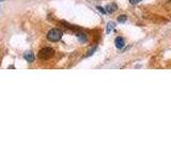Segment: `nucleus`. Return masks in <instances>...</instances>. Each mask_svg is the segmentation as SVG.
Segmentation results:
<instances>
[{"mask_svg": "<svg viewBox=\"0 0 171 160\" xmlns=\"http://www.w3.org/2000/svg\"><path fill=\"white\" fill-rule=\"evenodd\" d=\"M62 37V31L59 29H51L47 33V39L51 42H59Z\"/></svg>", "mask_w": 171, "mask_h": 160, "instance_id": "nucleus-1", "label": "nucleus"}, {"mask_svg": "<svg viewBox=\"0 0 171 160\" xmlns=\"http://www.w3.org/2000/svg\"><path fill=\"white\" fill-rule=\"evenodd\" d=\"M115 28V24L113 23H108L107 25V33H110V31Z\"/></svg>", "mask_w": 171, "mask_h": 160, "instance_id": "nucleus-7", "label": "nucleus"}, {"mask_svg": "<svg viewBox=\"0 0 171 160\" xmlns=\"http://www.w3.org/2000/svg\"><path fill=\"white\" fill-rule=\"evenodd\" d=\"M53 53H55V50H53V48L51 47H45L43 49H41L39 52V58L42 60H48L51 59V57L53 56Z\"/></svg>", "mask_w": 171, "mask_h": 160, "instance_id": "nucleus-2", "label": "nucleus"}, {"mask_svg": "<svg viewBox=\"0 0 171 160\" xmlns=\"http://www.w3.org/2000/svg\"><path fill=\"white\" fill-rule=\"evenodd\" d=\"M0 1H4V0H0Z\"/></svg>", "mask_w": 171, "mask_h": 160, "instance_id": "nucleus-12", "label": "nucleus"}, {"mask_svg": "<svg viewBox=\"0 0 171 160\" xmlns=\"http://www.w3.org/2000/svg\"><path fill=\"white\" fill-rule=\"evenodd\" d=\"M115 47L118 48V49H121L122 47H124V39L122 37H117L115 41Z\"/></svg>", "mask_w": 171, "mask_h": 160, "instance_id": "nucleus-3", "label": "nucleus"}, {"mask_svg": "<svg viewBox=\"0 0 171 160\" xmlns=\"http://www.w3.org/2000/svg\"><path fill=\"white\" fill-rule=\"evenodd\" d=\"M127 19V17L125 16V15H120V16L118 17V22L119 23H125Z\"/></svg>", "mask_w": 171, "mask_h": 160, "instance_id": "nucleus-8", "label": "nucleus"}, {"mask_svg": "<svg viewBox=\"0 0 171 160\" xmlns=\"http://www.w3.org/2000/svg\"><path fill=\"white\" fill-rule=\"evenodd\" d=\"M24 57H25L26 61H28L29 63H32V62L34 61V55L32 52H30V51L26 52L25 55H24Z\"/></svg>", "mask_w": 171, "mask_h": 160, "instance_id": "nucleus-4", "label": "nucleus"}, {"mask_svg": "<svg viewBox=\"0 0 171 160\" xmlns=\"http://www.w3.org/2000/svg\"><path fill=\"white\" fill-rule=\"evenodd\" d=\"M97 9H98V10H100V11L102 12V13H103V14H105V13H107V12H106V10H105L104 8H102V6H97Z\"/></svg>", "mask_w": 171, "mask_h": 160, "instance_id": "nucleus-11", "label": "nucleus"}, {"mask_svg": "<svg viewBox=\"0 0 171 160\" xmlns=\"http://www.w3.org/2000/svg\"><path fill=\"white\" fill-rule=\"evenodd\" d=\"M140 1H142V0H129V2L132 3V4H137V3H139Z\"/></svg>", "mask_w": 171, "mask_h": 160, "instance_id": "nucleus-10", "label": "nucleus"}, {"mask_svg": "<svg viewBox=\"0 0 171 160\" xmlns=\"http://www.w3.org/2000/svg\"><path fill=\"white\" fill-rule=\"evenodd\" d=\"M77 37H78V39H80L82 43H84L87 41V37H86V34H84V33H78L77 34Z\"/></svg>", "mask_w": 171, "mask_h": 160, "instance_id": "nucleus-6", "label": "nucleus"}, {"mask_svg": "<svg viewBox=\"0 0 171 160\" xmlns=\"http://www.w3.org/2000/svg\"><path fill=\"white\" fill-rule=\"evenodd\" d=\"M117 9H118L117 4H113V3H111V4H108V6L105 8V10H106L107 13H112V12H115Z\"/></svg>", "mask_w": 171, "mask_h": 160, "instance_id": "nucleus-5", "label": "nucleus"}, {"mask_svg": "<svg viewBox=\"0 0 171 160\" xmlns=\"http://www.w3.org/2000/svg\"><path fill=\"white\" fill-rule=\"evenodd\" d=\"M95 50H96V46H95V47H94V48H93L92 50H90V51H89V52H88L87 57H90V56H92V55H93V52H94V51H95Z\"/></svg>", "mask_w": 171, "mask_h": 160, "instance_id": "nucleus-9", "label": "nucleus"}]
</instances>
